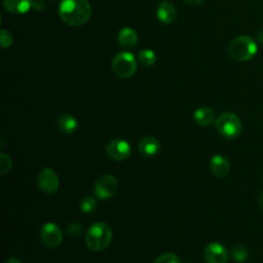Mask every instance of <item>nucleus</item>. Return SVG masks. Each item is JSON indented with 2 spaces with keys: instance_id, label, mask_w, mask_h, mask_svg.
I'll return each instance as SVG.
<instances>
[{
  "instance_id": "obj_26",
  "label": "nucleus",
  "mask_w": 263,
  "mask_h": 263,
  "mask_svg": "<svg viewBox=\"0 0 263 263\" xmlns=\"http://www.w3.org/2000/svg\"><path fill=\"white\" fill-rule=\"evenodd\" d=\"M5 263H22L17 258H14V257H11V258H9V259H7L6 260V262Z\"/></svg>"
},
{
  "instance_id": "obj_16",
  "label": "nucleus",
  "mask_w": 263,
  "mask_h": 263,
  "mask_svg": "<svg viewBox=\"0 0 263 263\" xmlns=\"http://www.w3.org/2000/svg\"><path fill=\"white\" fill-rule=\"evenodd\" d=\"M193 118L199 126H208L215 120V113L209 107H200L195 110Z\"/></svg>"
},
{
  "instance_id": "obj_7",
  "label": "nucleus",
  "mask_w": 263,
  "mask_h": 263,
  "mask_svg": "<svg viewBox=\"0 0 263 263\" xmlns=\"http://www.w3.org/2000/svg\"><path fill=\"white\" fill-rule=\"evenodd\" d=\"M37 183L41 191L46 194H53L59 188V177L52 168L44 167L38 174Z\"/></svg>"
},
{
  "instance_id": "obj_19",
  "label": "nucleus",
  "mask_w": 263,
  "mask_h": 263,
  "mask_svg": "<svg viewBox=\"0 0 263 263\" xmlns=\"http://www.w3.org/2000/svg\"><path fill=\"white\" fill-rule=\"evenodd\" d=\"M232 259L237 263H242L248 258V251L243 246H235L231 251Z\"/></svg>"
},
{
  "instance_id": "obj_9",
  "label": "nucleus",
  "mask_w": 263,
  "mask_h": 263,
  "mask_svg": "<svg viewBox=\"0 0 263 263\" xmlns=\"http://www.w3.org/2000/svg\"><path fill=\"white\" fill-rule=\"evenodd\" d=\"M106 152L111 159L116 161H123L129 157L132 149L128 142L125 140L113 139L107 145Z\"/></svg>"
},
{
  "instance_id": "obj_3",
  "label": "nucleus",
  "mask_w": 263,
  "mask_h": 263,
  "mask_svg": "<svg viewBox=\"0 0 263 263\" xmlns=\"http://www.w3.org/2000/svg\"><path fill=\"white\" fill-rule=\"evenodd\" d=\"M257 43L249 36H238L232 39L227 47L229 55L236 61L245 62L254 58L257 53Z\"/></svg>"
},
{
  "instance_id": "obj_10",
  "label": "nucleus",
  "mask_w": 263,
  "mask_h": 263,
  "mask_svg": "<svg viewBox=\"0 0 263 263\" xmlns=\"http://www.w3.org/2000/svg\"><path fill=\"white\" fill-rule=\"evenodd\" d=\"M204 260L208 263H226L228 253L225 247L219 242H210L203 251Z\"/></svg>"
},
{
  "instance_id": "obj_22",
  "label": "nucleus",
  "mask_w": 263,
  "mask_h": 263,
  "mask_svg": "<svg viewBox=\"0 0 263 263\" xmlns=\"http://www.w3.org/2000/svg\"><path fill=\"white\" fill-rule=\"evenodd\" d=\"M153 263H182V261L177 255L173 253H166L157 257Z\"/></svg>"
},
{
  "instance_id": "obj_14",
  "label": "nucleus",
  "mask_w": 263,
  "mask_h": 263,
  "mask_svg": "<svg viewBox=\"0 0 263 263\" xmlns=\"http://www.w3.org/2000/svg\"><path fill=\"white\" fill-rule=\"evenodd\" d=\"M117 41L121 47L125 49H129L137 44L138 35L136 31L133 30L132 28H123L119 31L117 35Z\"/></svg>"
},
{
  "instance_id": "obj_24",
  "label": "nucleus",
  "mask_w": 263,
  "mask_h": 263,
  "mask_svg": "<svg viewBox=\"0 0 263 263\" xmlns=\"http://www.w3.org/2000/svg\"><path fill=\"white\" fill-rule=\"evenodd\" d=\"M67 232L70 236L72 237H77L81 234L82 232V227L78 224V223H72L69 225L68 229H67Z\"/></svg>"
},
{
  "instance_id": "obj_25",
  "label": "nucleus",
  "mask_w": 263,
  "mask_h": 263,
  "mask_svg": "<svg viewBox=\"0 0 263 263\" xmlns=\"http://www.w3.org/2000/svg\"><path fill=\"white\" fill-rule=\"evenodd\" d=\"M184 1H185L187 4H189V5H192V6H197V5L201 4L203 0H184Z\"/></svg>"
},
{
  "instance_id": "obj_18",
  "label": "nucleus",
  "mask_w": 263,
  "mask_h": 263,
  "mask_svg": "<svg viewBox=\"0 0 263 263\" xmlns=\"http://www.w3.org/2000/svg\"><path fill=\"white\" fill-rule=\"evenodd\" d=\"M138 61L144 67H151L156 61V54L151 49L143 48L138 52Z\"/></svg>"
},
{
  "instance_id": "obj_15",
  "label": "nucleus",
  "mask_w": 263,
  "mask_h": 263,
  "mask_svg": "<svg viewBox=\"0 0 263 263\" xmlns=\"http://www.w3.org/2000/svg\"><path fill=\"white\" fill-rule=\"evenodd\" d=\"M3 6L10 13L22 14L31 8L32 0H3Z\"/></svg>"
},
{
  "instance_id": "obj_12",
  "label": "nucleus",
  "mask_w": 263,
  "mask_h": 263,
  "mask_svg": "<svg viewBox=\"0 0 263 263\" xmlns=\"http://www.w3.org/2000/svg\"><path fill=\"white\" fill-rule=\"evenodd\" d=\"M156 15H157V18L165 25L173 23L177 16V11H176L175 5L173 3H171L170 1L161 2L157 6Z\"/></svg>"
},
{
  "instance_id": "obj_17",
  "label": "nucleus",
  "mask_w": 263,
  "mask_h": 263,
  "mask_svg": "<svg viewBox=\"0 0 263 263\" xmlns=\"http://www.w3.org/2000/svg\"><path fill=\"white\" fill-rule=\"evenodd\" d=\"M77 120L71 114H62L57 120V126L59 129L66 134H71L77 128Z\"/></svg>"
},
{
  "instance_id": "obj_13",
  "label": "nucleus",
  "mask_w": 263,
  "mask_h": 263,
  "mask_svg": "<svg viewBox=\"0 0 263 263\" xmlns=\"http://www.w3.org/2000/svg\"><path fill=\"white\" fill-rule=\"evenodd\" d=\"M159 150H160V142L152 136L144 137L139 142V151L141 152V154L145 156H153L157 154Z\"/></svg>"
},
{
  "instance_id": "obj_6",
  "label": "nucleus",
  "mask_w": 263,
  "mask_h": 263,
  "mask_svg": "<svg viewBox=\"0 0 263 263\" xmlns=\"http://www.w3.org/2000/svg\"><path fill=\"white\" fill-rule=\"evenodd\" d=\"M117 185V180L113 175L105 174L96 181L93 191L98 198L108 199L116 193Z\"/></svg>"
},
{
  "instance_id": "obj_5",
  "label": "nucleus",
  "mask_w": 263,
  "mask_h": 263,
  "mask_svg": "<svg viewBox=\"0 0 263 263\" xmlns=\"http://www.w3.org/2000/svg\"><path fill=\"white\" fill-rule=\"evenodd\" d=\"M137 70V62L133 53L122 51L117 53L112 60V71L120 78L132 77Z\"/></svg>"
},
{
  "instance_id": "obj_27",
  "label": "nucleus",
  "mask_w": 263,
  "mask_h": 263,
  "mask_svg": "<svg viewBox=\"0 0 263 263\" xmlns=\"http://www.w3.org/2000/svg\"><path fill=\"white\" fill-rule=\"evenodd\" d=\"M257 40H258V42H260V43L263 44V30L260 31V32L257 34Z\"/></svg>"
},
{
  "instance_id": "obj_20",
  "label": "nucleus",
  "mask_w": 263,
  "mask_h": 263,
  "mask_svg": "<svg viewBox=\"0 0 263 263\" xmlns=\"http://www.w3.org/2000/svg\"><path fill=\"white\" fill-rule=\"evenodd\" d=\"M96 206H97V201L91 196L84 197L80 202V210L83 213H91L96 210Z\"/></svg>"
},
{
  "instance_id": "obj_1",
  "label": "nucleus",
  "mask_w": 263,
  "mask_h": 263,
  "mask_svg": "<svg viewBox=\"0 0 263 263\" xmlns=\"http://www.w3.org/2000/svg\"><path fill=\"white\" fill-rule=\"evenodd\" d=\"M61 20L72 27L84 25L91 15V6L87 0H62L59 5Z\"/></svg>"
},
{
  "instance_id": "obj_21",
  "label": "nucleus",
  "mask_w": 263,
  "mask_h": 263,
  "mask_svg": "<svg viewBox=\"0 0 263 263\" xmlns=\"http://www.w3.org/2000/svg\"><path fill=\"white\" fill-rule=\"evenodd\" d=\"M12 165V161L11 158L4 152H1L0 154V173L2 175L8 173L11 168Z\"/></svg>"
},
{
  "instance_id": "obj_2",
  "label": "nucleus",
  "mask_w": 263,
  "mask_h": 263,
  "mask_svg": "<svg viewBox=\"0 0 263 263\" xmlns=\"http://www.w3.org/2000/svg\"><path fill=\"white\" fill-rule=\"evenodd\" d=\"M112 240V230L111 228L103 223H93L87 230L85 235V242L89 250L93 252L103 251L106 249Z\"/></svg>"
},
{
  "instance_id": "obj_4",
  "label": "nucleus",
  "mask_w": 263,
  "mask_h": 263,
  "mask_svg": "<svg viewBox=\"0 0 263 263\" xmlns=\"http://www.w3.org/2000/svg\"><path fill=\"white\" fill-rule=\"evenodd\" d=\"M217 130L227 139L237 138L242 130V123L239 117L231 112H224L218 116L215 122Z\"/></svg>"
},
{
  "instance_id": "obj_11",
  "label": "nucleus",
  "mask_w": 263,
  "mask_h": 263,
  "mask_svg": "<svg viewBox=\"0 0 263 263\" xmlns=\"http://www.w3.org/2000/svg\"><path fill=\"white\" fill-rule=\"evenodd\" d=\"M210 168L215 176H217L218 178H223L227 176V174L229 173L230 163L226 157H224L223 155L217 154L211 158Z\"/></svg>"
},
{
  "instance_id": "obj_23",
  "label": "nucleus",
  "mask_w": 263,
  "mask_h": 263,
  "mask_svg": "<svg viewBox=\"0 0 263 263\" xmlns=\"http://www.w3.org/2000/svg\"><path fill=\"white\" fill-rule=\"evenodd\" d=\"M12 41H13V39H12L11 34L7 30H5V29H1V31H0V43H1V46L3 48L8 47V46H10L12 44Z\"/></svg>"
},
{
  "instance_id": "obj_8",
  "label": "nucleus",
  "mask_w": 263,
  "mask_h": 263,
  "mask_svg": "<svg viewBox=\"0 0 263 263\" xmlns=\"http://www.w3.org/2000/svg\"><path fill=\"white\" fill-rule=\"evenodd\" d=\"M40 240L48 248H55L61 245L63 234L60 227L54 223H45L40 230Z\"/></svg>"
}]
</instances>
